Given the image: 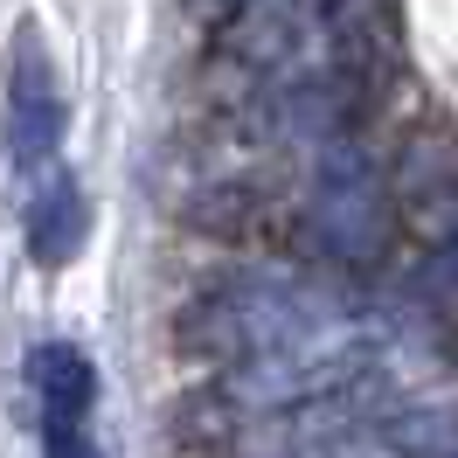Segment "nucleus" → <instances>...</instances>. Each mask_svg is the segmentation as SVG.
I'll list each match as a JSON object with an SVG mask.
<instances>
[{"label": "nucleus", "mask_w": 458, "mask_h": 458, "mask_svg": "<svg viewBox=\"0 0 458 458\" xmlns=\"http://www.w3.org/2000/svg\"><path fill=\"white\" fill-rule=\"evenodd\" d=\"M42 458H105L98 452V437L84 424H56V417H42Z\"/></svg>", "instance_id": "4"}, {"label": "nucleus", "mask_w": 458, "mask_h": 458, "mask_svg": "<svg viewBox=\"0 0 458 458\" xmlns=\"http://www.w3.org/2000/svg\"><path fill=\"white\" fill-rule=\"evenodd\" d=\"M84 229H90L84 195H77L70 174H56V181L35 195V208H29V250H35V264H70L77 250H84Z\"/></svg>", "instance_id": "3"}, {"label": "nucleus", "mask_w": 458, "mask_h": 458, "mask_svg": "<svg viewBox=\"0 0 458 458\" xmlns=\"http://www.w3.org/2000/svg\"><path fill=\"white\" fill-rule=\"evenodd\" d=\"M70 132V105H63V84L56 70L42 63L35 42H21V56H14V84H7V146H14V160L35 167V160H49Z\"/></svg>", "instance_id": "1"}, {"label": "nucleus", "mask_w": 458, "mask_h": 458, "mask_svg": "<svg viewBox=\"0 0 458 458\" xmlns=\"http://www.w3.org/2000/svg\"><path fill=\"white\" fill-rule=\"evenodd\" d=\"M29 382L42 396V417H56V424H84V410L98 403V369H90L84 347H70V341H35Z\"/></svg>", "instance_id": "2"}]
</instances>
